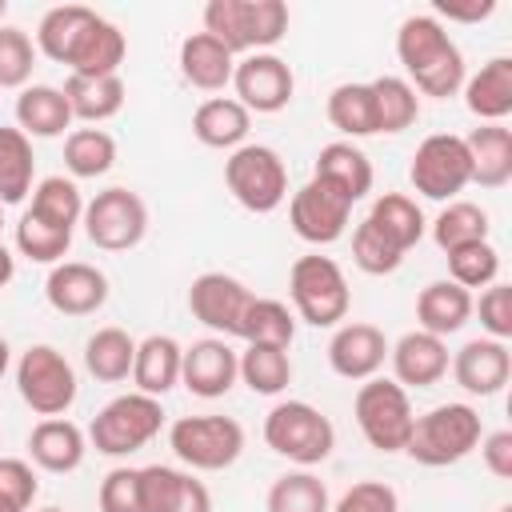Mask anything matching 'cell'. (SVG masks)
<instances>
[{
    "instance_id": "cell-1",
    "label": "cell",
    "mask_w": 512,
    "mask_h": 512,
    "mask_svg": "<svg viewBox=\"0 0 512 512\" xmlns=\"http://www.w3.org/2000/svg\"><path fill=\"white\" fill-rule=\"evenodd\" d=\"M396 56H400L416 96L448 100V96H456L464 88V52L448 36V28L436 16H428V12L400 20V28H396Z\"/></svg>"
},
{
    "instance_id": "cell-2",
    "label": "cell",
    "mask_w": 512,
    "mask_h": 512,
    "mask_svg": "<svg viewBox=\"0 0 512 512\" xmlns=\"http://www.w3.org/2000/svg\"><path fill=\"white\" fill-rule=\"evenodd\" d=\"M204 32L216 36L232 56L268 52L288 36V4L284 0H208Z\"/></svg>"
},
{
    "instance_id": "cell-3",
    "label": "cell",
    "mask_w": 512,
    "mask_h": 512,
    "mask_svg": "<svg viewBox=\"0 0 512 512\" xmlns=\"http://www.w3.org/2000/svg\"><path fill=\"white\" fill-rule=\"evenodd\" d=\"M480 436H484L480 412L472 404L448 400L412 420V436H408L404 452L424 468H448V464H460L464 456H472Z\"/></svg>"
},
{
    "instance_id": "cell-4",
    "label": "cell",
    "mask_w": 512,
    "mask_h": 512,
    "mask_svg": "<svg viewBox=\"0 0 512 512\" xmlns=\"http://www.w3.org/2000/svg\"><path fill=\"white\" fill-rule=\"evenodd\" d=\"M288 296L296 316L312 328H336L352 308L344 268L320 252H308L288 268Z\"/></svg>"
},
{
    "instance_id": "cell-5",
    "label": "cell",
    "mask_w": 512,
    "mask_h": 512,
    "mask_svg": "<svg viewBox=\"0 0 512 512\" xmlns=\"http://www.w3.org/2000/svg\"><path fill=\"white\" fill-rule=\"evenodd\" d=\"M264 444L276 456H284V460H292L300 468H312V464H320V460L332 456L336 428L308 400H280L264 416Z\"/></svg>"
},
{
    "instance_id": "cell-6",
    "label": "cell",
    "mask_w": 512,
    "mask_h": 512,
    "mask_svg": "<svg viewBox=\"0 0 512 512\" xmlns=\"http://www.w3.org/2000/svg\"><path fill=\"white\" fill-rule=\"evenodd\" d=\"M164 428V408L156 396L144 392H124L116 400H108L92 424H88V440L100 456H132L140 452L148 440H156Z\"/></svg>"
},
{
    "instance_id": "cell-7",
    "label": "cell",
    "mask_w": 512,
    "mask_h": 512,
    "mask_svg": "<svg viewBox=\"0 0 512 512\" xmlns=\"http://www.w3.org/2000/svg\"><path fill=\"white\" fill-rule=\"evenodd\" d=\"M224 184L232 200L256 216H268L288 200V168L268 144H240L236 152H228Z\"/></svg>"
},
{
    "instance_id": "cell-8",
    "label": "cell",
    "mask_w": 512,
    "mask_h": 512,
    "mask_svg": "<svg viewBox=\"0 0 512 512\" xmlns=\"http://www.w3.org/2000/svg\"><path fill=\"white\" fill-rule=\"evenodd\" d=\"M352 416L360 436L376 448V452H404L408 436H412V400L408 388H400L388 376H372L360 384L356 400H352Z\"/></svg>"
},
{
    "instance_id": "cell-9",
    "label": "cell",
    "mask_w": 512,
    "mask_h": 512,
    "mask_svg": "<svg viewBox=\"0 0 512 512\" xmlns=\"http://www.w3.org/2000/svg\"><path fill=\"white\" fill-rule=\"evenodd\" d=\"M16 388L20 400L36 412V416H64L76 404V368L68 364V356L52 344H32L28 352H20L16 360Z\"/></svg>"
},
{
    "instance_id": "cell-10",
    "label": "cell",
    "mask_w": 512,
    "mask_h": 512,
    "mask_svg": "<svg viewBox=\"0 0 512 512\" xmlns=\"http://www.w3.org/2000/svg\"><path fill=\"white\" fill-rule=\"evenodd\" d=\"M168 448L192 472H220L240 460L244 428L232 416H180L168 428Z\"/></svg>"
},
{
    "instance_id": "cell-11",
    "label": "cell",
    "mask_w": 512,
    "mask_h": 512,
    "mask_svg": "<svg viewBox=\"0 0 512 512\" xmlns=\"http://www.w3.org/2000/svg\"><path fill=\"white\" fill-rule=\"evenodd\" d=\"M408 180L424 200H456L472 184V160L464 148V136L456 132H432L420 140L408 164Z\"/></svg>"
},
{
    "instance_id": "cell-12",
    "label": "cell",
    "mask_w": 512,
    "mask_h": 512,
    "mask_svg": "<svg viewBox=\"0 0 512 512\" xmlns=\"http://www.w3.org/2000/svg\"><path fill=\"white\" fill-rule=\"evenodd\" d=\"M84 236L104 248V252H128L144 240L148 232V204L124 188V184H112L104 192H96L88 204H84Z\"/></svg>"
},
{
    "instance_id": "cell-13",
    "label": "cell",
    "mask_w": 512,
    "mask_h": 512,
    "mask_svg": "<svg viewBox=\"0 0 512 512\" xmlns=\"http://www.w3.org/2000/svg\"><path fill=\"white\" fill-rule=\"evenodd\" d=\"M348 220H352V200L316 176L300 184L288 200V224L304 244H316V248L336 244L348 232Z\"/></svg>"
},
{
    "instance_id": "cell-14",
    "label": "cell",
    "mask_w": 512,
    "mask_h": 512,
    "mask_svg": "<svg viewBox=\"0 0 512 512\" xmlns=\"http://www.w3.org/2000/svg\"><path fill=\"white\" fill-rule=\"evenodd\" d=\"M232 88H236V100L248 112L272 116V112H284L292 104L296 76H292L288 60H280L276 52H248V56L236 60Z\"/></svg>"
},
{
    "instance_id": "cell-15",
    "label": "cell",
    "mask_w": 512,
    "mask_h": 512,
    "mask_svg": "<svg viewBox=\"0 0 512 512\" xmlns=\"http://www.w3.org/2000/svg\"><path fill=\"white\" fill-rule=\"evenodd\" d=\"M252 304V292L244 280L228 276V272H200L188 288V312L192 320H200L204 328H212L220 340L240 336V320Z\"/></svg>"
},
{
    "instance_id": "cell-16",
    "label": "cell",
    "mask_w": 512,
    "mask_h": 512,
    "mask_svg": "<svg viewBox=\"0 0 512 512\" xmlns=\"http://www.w3.org/2000/svg\"><path fill=\"white\" fill-rule=\"evenodd\" d=\"M240 380V356L232 352L228 340L220 336H204L196 344L184 348L180 356V384L200 396V400H220L232 392V384Z\"/></svg>"
},
{
    "instance_id": "cell-17",
    "label": "cell",
    "mask_w": 512,
    "mask_h": 512,
    "mask_svg": "<svg viewBox=\"0 0 512 512\" xmlns=\"http://www.w3.org/2000/svg\"><path fill=\"white\" fill-rule=\"evenodd\" d=\"M44 300L60 316H92L108 304V276L96 264L60 260V264H52V272L44 280Z\"/></svg>"
},
{
    "instance_id": "cell-18",
    "label": "cell",
    "mask_w": 512,
    "mask_h": 512,
    "mask_svg": "<svg viewBox=\"0 0 512 512\" xmlns=\"http://www.w3.org/2000/svg\"><path fill=\"white\" fill-rule=\"evenodd\" d=\"M388 360V340L376 324L368 320H348L336 324L332 340H328V364L340 380H372Z\"/></svg>"
},
{
    "instance_id": "cell-19",
    "label": "cell",
    "mask_w": 512,
    "mask_h": 512,
    "mask_svg": "<svg viewBox=\"0 0 512 512\" xmlns=\"http://www.w3.org/2000/svg\"><path fill=\"white\" fill-rule=\"evenodd\" d=\"M388 360H392V380L400 388H432L444 380L452 364L448 344L424 328H412L396 344H388Z\"/></svg>"
},
{
    "instance_id": "cell-20",
    "label": "cell",
    "mask_w": 512,
    "mask_h": 512,
    "mask_svg": "<svg viewBox=\"0 0 512 512\" xmlns=\"http://www.w3.org/2000/svg\"><path fill=\"white\" fill-rule=\"evenodd\" d=\"M452 376L468 396H496L512 376V352L504 340L476 336L452 356Z\"/></svg>"
},
{
    "instance_id": "cell-21",
    "label": "cell",
    "mask_w": 512,
    "mask_h": 512,
    "mask_svg": "<svg viewBox=\"0 0 512 512\" xmlns=\"http://www.w3.org/2000/svg\"><path fill=\"white\" fill-rule=\"evenodd\" d=\"M84 452H88V436L68 416H48L28 432V456L44 472H56V476L76 472L84 464Z\"/></svg>"
},
{
    "instance_id": "cell-22",
    "label": "cell",
    "mask_w": 512,
    "mask_h": 512,
    "mask_svg": "<svg viewBox=\"0 0 512 512\" xmlns=\"http://www.w3.org/2000/svg\"><path fill=\"white\" fill-rule=\"evenodd\" d=\"M252 128V112L236 100V96H208L196 112H192V136L204 148H220V152H236L248 140Z\"/></svg>"
},
{
    "instance_id": "cell-23",
    "label": "cell",
    "mask_w": 512,
    "mask_h": 512,
    "mask_svg": "<svg viewBox=\"0 0 512 512\" xmlns=\"http://www.w3.org/2000/svg\"><path fill=\"white\" fill-rule=\"evenodd\" d=\"M124 56H128L124 32H120L112 20L96 16V20L84 28V36L76 40V48H72V56H68V72H72V76H120Z\"/></svg>"
},
{
    "instance_id": "cell-24",
    "label": "cell",
    "mask_w": 512,
    "mask_h": 512,
    "mask_svg": "<svg viewBox=\"0 0 512 512\" xmlns=\"http://www.w3.org/2000/svg\"><path fill=\"white\" fill-rule=\"evenodd\" d=\"M236 56L208 32H192L180 40V76L200 92H220L232 84Z\"/></svg>"
},
{
    "instance_id": "cell-25",
    "label": "cell",
    "mask_w": 512,
    "mask_h": 512,
    "mask_svg": "<svg viewBox=\"0 0 512 512\" xmlns=\"http://www.w3.org/2000/svg\"><path fill=\"white\" fill-rule=\"evenodd\" d=\"M316 180L332 184L340 196H348L352 204L364 200L372 192V160L364 156V148H356L352 140H332L316 152Z\"/></svg>"
},
{
    "instance_id": "cell-26",
    "label": "cell",
    "mask_w": 512,
    "mask_h": 512,
    "mask_svg": "<svg viewBox=\"0 0 512 512\" xmlns=\"http://www.w3.org/2000/svg\"><path fill=\"white\" fill-rule=\"evenodd\" d=\"M180 356L184 348L168 336V332H152L144 340H136V360H132V384L144 396H164L180 384Z\"/></svg>"
},
{
    "instance_id": "cell-27",
    "label": "cell",
    "mask_w": 512,
    "mask_h": 512,
    "mask_svg": "<svg viewBox=\"0 0 512 512\" xmlns=\"http://www.w3.org/2000/svg\"><path fill=\"white\" fill-rule=\"evenodd\" d=\"M16 128L32 140H52L72 128V108L64 100V88L52 84H28L16 96Z\"/></svg>"
},
{
    "instance_id": "cell-28",
    "label": "cell",
    "mask_w": 512,
    "mask_h": 512,
    "mask_svg": "<svg viewBox=\"0 0 512 512\" xmlns=\"http://www.w3.org/2000/svg\"><path fill=\"white\" fill-rule=\"evenodd\" d=\"M464 104L480 124H500L512 112V60L492 56L476 76H464Z\"/></svg>"
},
{
    "instance_id": "cell-29",
    "label": "cell",
    "mask_w": 512,
    "mask_h": 512,
    "mask_svg": "<svg viewBox=\"0 0 512 512\" xmlns=\"http://www.w3.org/2000/svg\"><path fill=\"white\" fill-rule=\"evenodd\" d=\"M464 148H468V160H472V184L504 188L512 180V128L480 124L464 136Z\"/></svg>"
},
{
    "instance_id": "cell-30",
    "label": "cell",
    "mask_w": 512,
    "mask_h": 512,
    "mask_svg": "<svg viewBox=\"0 0 512 512\" xmlns=\"http://www.w3.org/2000/svg\"><path fill=\"white\" fill-rule=\"evenodd\" d=\"M468 316H472V292L452 280H432L416 296V324L440 340L460 332L468 324Z\"/></svg>"
},
{
    "instance_id": "cell-31",
    "label": "cell",
    "mask_w": 512,
    "mask_h": 512,
    "mask_svg": "<svg viewBox=\"0 0 512 512\" xmlns=\"http://www.w3.org/2000/svg\"><path fill=\"white\" fill-rule=\"evenodd\" d=\"M124 80L120 76H68L64 80V100L72 108V120H84L88 128L112 120L124 108Z\"/></svg>"
},
{
    "instance_id": "cell-32",
    "label": "cell",
    "mask_w": 512,
    "mask_h": 512,
    "mask_svg": "<svg viewBox=\"0 0 512 512\" xmlns=\"http://www.w3.org/2000/svg\"><path fill=\"white\" fill-rule=\"evenodd\" d=\"M364 220H368L384 240H392L400 252L416 248V244L424 240V232H428V220H424L420 204H416L412 196H404V192H384V196H376V200H372V212H368Z\"/></svg>"
},
{
    "instance_id": "cell-33",
    "label": "cell",
    "mask_w": 512,
    "mask_h": 512,
    "mask_svg": "<svg viewBox=\"0 0 512 512\" xmlns=\"http://www.w3.org/2000/svg\"><path fill=\"white\" fill-rule=\"evenodd\" d=\"M96 16H100V12L88 8V4H56V8H48V12L40 16V24H36V52H44V56L56 60V64H68L76 40L84 36V28H88Z\"/></svg>"
},
{
    "instance_id": "cell-34",
    "label": "cell",
    "mask_w": 512,
    "mask_h": 512,
    "mask_svg": "<svg viewBox=\"0 0 512 512\" xmlns=\"http://www.w3.org/2000/svg\"><path fill=\"white\" fill-rule=\"evenodd\" d=\"M132 360H136V340L124 328H96L84 340V368L100 380V384H120L132 376Z\"/></svg>"
},
{
    "instance_id": "cell-35",
    "label": "cell",
    "mask_w": 512,
    "mask_h": 512,
    "mask_svg": "<svg viewBox=\"0 0 512 512\" xmlns=\"http://www.w3.org/2000/svg\"><path fill=\"white\" fill-rule=\"evenodd\" d=\"M328 124L336 132H344L348 140H364V136H376V100H372V88L360 84V80H348V84H336L328 92Z\"/></svg>"
},
{
    "instance_id": "cell-36",
    "label": "cell",
    "mask_w": 512,
    "mask_h": 512,
    "mask_svg": "<svg viewBox=\"0 0 512 512\" xmlns=\"http://www.w3.org/2000/svg\"><path fill=\"white\" fill-rule=\"evenodd\" d=\"M32 172H36V156H32V140L20 128L0 124V204H20L32 192Z\"/></svg>"
},
{
    "instance_id": "cell-37",
    "label": "cell",
    "mask_w": 512,
    "mask_h": 512,
    "mask_svg": "<svg viewBox=\"0 0 512 512\" xmlns=\"http://www.w3.org/2000/svg\"><path fill=\"white\" fill-rule=\"evenodd\" d=\"M28 212L52 228L72 232L84 220V196H80L72 176H44L40 184H32V208Z\"/></svg>"
},
{
    "instance_id": "cell-38",
    "label": "cell",
    "mask_w": 512,
    "mask_h": 512,
    "mask_svg": "<svg viewBox=\"0 0 512 512\" xmlns=\"http://www.w3.org/2000/svg\"><path fill=\"white\" fill-rule=\"evenodd\" d=\"M240 340L244 344H268V348H292V340H296L292 308L272 300V296H252V304L240 320Z\"/></svg>"
},
{
    "instance_id": "cell-39",
    "label": "cell",
    "mask_w": 512,
    "mask_h": 512,
    "mask_svg": "<svg viewBox=\"0 0 512 512\" xmlns=\"http://www.w3.org/2000/svg\"><path fill=\"white\" fill-rule=\"evenodd\" d=\"M116 164V140L104 128H72L64 136V168L72 180H96Z\"/></svg>"
},
{
    "instance_id": "cell-40",
    "label": "cell",
    "mask_w": 512,
    "mask_h": 512,
    "mask_svg": "<svg viewBox=\"0 0 512 512\" xmlns=\"http://www.w3.org/2000/svg\"><path fill=\"white\" fill-rule=\"evenodd\" d=\"M376 100V128L380 132H404L420 120V96L404 76H376L368 80Z\"/></svg>"
},
{
    "instance_id": "cell-41",
    "label": "cell",
    "mask_w": 512,
    "mask_h": 512,
    "mask_svg": "<svg viewBox=\"0 0 512 512\" xmlns=\"http://www.w3.org/2000/svg\"><path fill=\"white\" fill-rule=\"evenodd\" d=\"M240 380L256 396H280L292 384V356H288V348L248 344L240 352Z\"/></svg>"
},
{
    "instance_id": "cell-42",
    "label": "cell",
    "mask_w": 512,
    "mask_h": 512,
    "mask_svg": "<svg viewBox=\"0 0 512 512\" xmlns=\"http://www.w3.org/2000/svg\"><path fill=\"white\" fill-rule=\"evenodd\" d=\"M432 240H436L440 252L488 240V212L480 204H472V200H448L440 208V216L432 220Z\"/></svg>"
},
{
    "instance_id": "cell-43",
    "label": "cell",
    "mask_w": 512,
    "mask_h": 512,
    "mask_svg": "<svg viewBox=\"0 0 512 512\" xmlns=\"http://www.w3.org/2000/svg\"><path fill=\"white\" fill-rule=\"evenodd\" d=\"M328 508H332L328 488L308 468L284 472L280 480H272V488L264 496V512H328Z\"/></svg>"
},
{
    "instance_id": "cell-44",
    "label": "cell",
    "mask_w": 512,
    "mask_h": 512,
    "mask_svg": "<svg viewBox=\"0 0 512 512\" xmlns=\"http://www.w3.org/2000/svg\"><path fill=\"white\" fill-rule=\"evenodd\" d=\"M448 256V280L460 284V288H488L496 284L500 276V252L488 244V240H476V244H464V248H452L444 252Z\"/></svg>"
},
{
    "instance_id": "cell-45",
    "label": "cell",
    "mask_w": 512,
    "mask_h": 512,
    "mask_svg": "<svg viewBox=\"0 0 512 512\" xmlns=\"http://www.w3.org/2000/svg\"><path fill=\"white\" fill-rule=\"evenodd\" d=\"M16 248L20 256H28L32 264H60L72 248V232L64 228H52L44 220H36L32 212H24L16 220Z\"/></svg>"
},
{
    "instance_id": "cell-46",
    "label": "cell",
    "mask_w": 512,
    "mask_h": 512,
    "mask_svg": "<svg viewBox=\"0 0 512 512\" xmlns=\"http://www.w3.org/2000/svg\"><path fill=\"white\" fill-rule=\"evenodd\" d=\"M36 68V44L24 28L0 24V88H28Z\"/></svg>"
},
{
    "instance_id": "cell-47",
    "label": "cell",
    "mask_w": 512,
    "mask_h": 512,
    "mask_svg": "<svg viewBox=\"0 0 512 512\" xmlns=\"http://www.w3.org/2000/svg\"><path fill=\"white\" fill-rule=\"evenodd\" d=\"M352 264L360 272H368V276H388V272H396L404 264V252L392 240H384L368 220H360L352 228Z\"/></svg>"
},
{
    "instance_id": "cell-48",
    "label": "cell",
    "mask_w": 512,
    "mask_h": 512,
    "mask_svg": "<svg viewBox=\"0 0 512 512\" xmlns=\"http://www.w3.org/2000/svg\"><path fill=\"white\" fill-rule=\"evenodd\" d=\"M472 312H480V328L492 336V340H504L512 336V288L508 284H488L480 292V300H472Z\"/></svg>"
},
{
    "instance_id": "cell-49",
    "label": "cell",
    "mask_w": 512,
    "mask_h": 512,
    "mask_svg": "<svg viewBox=\"0 0 512 512\" xmlns=\"http://www.w3.org/2000/svg\"><path fill=\"white\" fill-rule=\"evenodd\" d=\"M100 512H144L140 504V468H112L100 480Z\"/></svg>"
},
{
    "instance_id": "cell-50",
    "label": "cell",
    "mask_w": 512,
    "mask_h": 512,
    "mask_svg": "<svg viewBox=\"0 0 512 512\" xmlns=\"http://www.w3.org/2000/svg\"><path fill=\"white\" fill-rule=\"evenodd\" d=\"M328 512H400V496L384 480H360Z\"/></svg>"
},
{
    "instance_id": "cell-51",
    "label": "cell",
    "mask_w": 512,
    "mask_h": 512,
    "mask_svg": "<svg viewBox=\"0 0 512 512\" xmlns=\"http://www.w3.org/2000/svg\"><path fill=\"white\" fill-rule=\"evenodd\" d=\"M36 492H40V480H36L32 464L20 460V456H4L0 460V500H8L20 512H28L32 500H36Z\"/></svg>"
},
{
    "instance_id": "cell-52",
    "label": "cell",
    "mask_w": 512,
    "mask_h": 512,
    "mask_svg": "<svg viewBox=\"0 0 512 512\" xmlns=\"http://www.w3.org/2000/svg\"><path fill=\"white\" fill-rule=\"evenodd\" d=\"M476 448H480L484 468H488L496 480H512V432H508V428L480 436V444H476Z\"/></svg>"
},
{
    "instance_id": "cell-53",
    "label": "cell",
    "mask_w": 512,
    "mask_h": 512,
    "mask_svg": "<svg viewBox=\"0 0 512 512\" xmlns=\"http://www.w3.org/2000/svg\"><path fill=\"white\" fill-rule=\"evenodd\" d=\"M436 16H448L456 24H480L496 12V0H436Z\"/></svg>"
},
{
    "instance_id": "cell-54",
    "label": "cell",
    "mask_w": 512,
    "mask_h": 512,
    "mask_svg": "<svg viewBox=\"0 0 512 512\" xmlns=\"http://www.w3.org/2000/svg\"><path fill=\"white\" fill-rule=\"evenodd\" d=\"M12 276H16V260H12V252L0 244V288H4Z\"/></svg>"
},
{
    "instance_id": "cell-55",
    "label": "cell",
    "mask_w": 512,
    "mask_h": 512,
    "mask_svg": "<svg viewBox=\"0 0 512 512\" xmlns=\"http://www.w3.org/2000/svg\"><path fill=\"white\" fill-rule=\"evenodd\" d=\"M8 364H12V352H8V340L0 336V376L8 372Z\"/></svg>"
},
{
    "instance_id": "cell-56",
    "label": "cell",
    "mask_w": 512,
    "mask_h": 512,
    "mask_svg": "<svg viewBox=\"0 0 512 512\" xmlns=\"http://www.w3.org/2000/svg\"><path fill=\"white\" fill-rule=\"evenodd\" d=\"M496 512H512V504H500V508H496Z\"/></svg>"
},
{
    "instance_id": "cell-57",
    "label": "cell",
    "mask_w": 512,
    "mask_h": 512,
    "mask_svg": "<svg viewBox=\"0 0 512 512\" xmlns=\"http://www.w3.org/2000/svg\"><path fill=\"white\" fill-rule=\"evenodd\" d=\"M4 12H8V4H4V0H0V20H4Z\"/></svg>"
},
{
    "instance_id": "cell-58",
    "label": "cell",
    "mask_w": 512,
    "mask_h": 512,
    "mask_svg": "<svg viewBox=\"0 0 512 512\" xmlns=\"http://www.w3.org/2000/svg\"><path fill=\"white\" fill-rule=\"evenodd\" d=\"M40 512H64V508H40Z\"/></svg>"
},
{
    "instance_id": "cell-59",
    "label": "cell",
    "mask_w": 512,
    "mask_h": 512,
    "mask_svg": "<svg viewBox=\"0 0 512 512\" xmlns=\"http://www.w3.org/2000/svg\"><path fill=\"white\" fill-rule=\"evenodd\" d=\"M0 228H4V204H0Z\"/></svg>"
}]
</instances>
